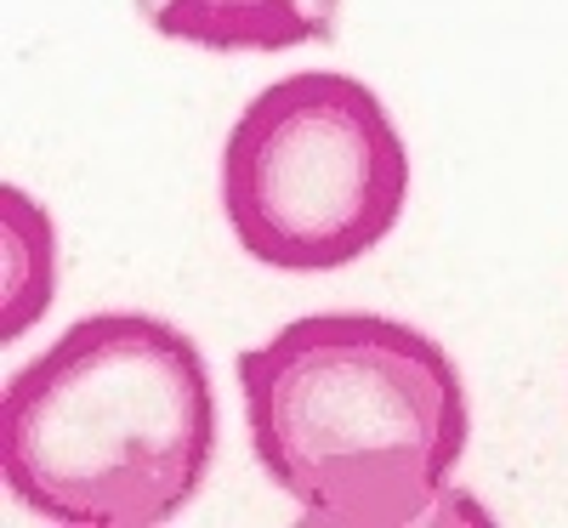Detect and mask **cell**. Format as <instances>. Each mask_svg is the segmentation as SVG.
Masks as SVG:
<instances>
[{
	"label": "cell",
	"instance_id": "1",
	"mask_svg": "<svg viewBox=\"0 0 568 528\" xmlns=\"http://www.w3.org/2000/svg\"><path fill=\"white\" fill-rule=\"evenodd\" d=\"M251 449L302 528H415L466 460L460 364L387 313H307L233 358Z\"/></svg>",
	"mask_w": 568,
	"mask_h": 528
},
{
	"label": "cell",
	"instance_id": "2",
	"mask_svg": "<svg viewBox=\"0 0 568 528\" xmlns=\"http://www.w3.org/2000/svg\"><path fill=\"white\" fill-rule=\"evenodd\" d=\"M216 393L187 329L91 313L29 358L0 398V477L63 528H160L200 500Z\"/></svg>",
	"mask_w": 568,
	"mask_h": 528
},
{
	"label": "cell",
	"instance_id": "3",
	"mask_svg": "<svg viewBox=\"0 0 568 528\" xmlns=\"http://www.w3.org/2000/svg\"><path fill=\"white\" fill-rule=\"evenodd\" d=\"M409 149L342 69L284 74L245 103L222 149V211L240 251L273 273H342L398 227Z\"/></svg>",
	"mask_w": 568,
	"mask_h": 528
},
{
	"label": "cell",
	"instance_id": "4",
	"mask_svg": "<svg viewBox=\"0 0 568 528\" xmlns=\"http://www.w3.org/2000/svg\"><path fill=\"white\" fill-rule=\"evenodd\" d=\"M142 23L200 52H296L336 40L342 0H136Z\"/></svg>",
	"mask_w": 568,
	"mask_h": 528
},
{
	"label": "cell",
	"instance_id": "5",
	"mask_svg": "<svg viewBox=\"0 0 568 528\" xmlns=\"http://www.w3.org/2000/svg\"><path fill=\"white\" fill-rule=\"evenodd\" d=\"M0 216H7V296H0V342L18 335L52 307L58 291V245H52V216L34 205L23 187H0Z\"/></svg>",
	"mask_w": 568,
	"mask_h": 528
}]
</instances>
